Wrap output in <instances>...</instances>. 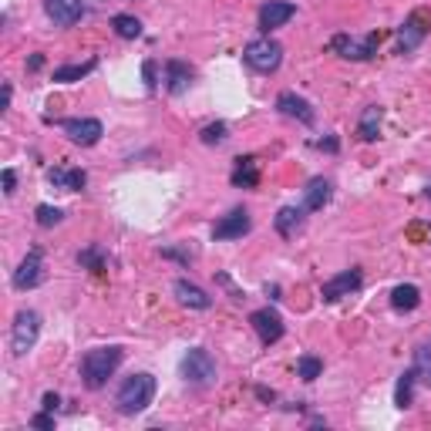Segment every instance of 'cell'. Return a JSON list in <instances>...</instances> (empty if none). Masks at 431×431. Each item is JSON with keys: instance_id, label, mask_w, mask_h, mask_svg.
I'll use <instances>...</instances> for the list:
<instances>
[{"instance_id": "obj_1", "label": "cell", "mask_w": 431, "mask_h": 431, "mask_svg": "<svg viewBox=\"0 0 431 431\" xmlns=\"http://www.w3.org/2000/svg\"><path fill=\"white\" fill-rule=\"evenodd\" d=\"M118 364H121V348H95V350H88L81 360V381L88 391H98V387H105L108 377L118 371Z\"/></svg>"}, {"instance_id": "obj_2", "label": "cell", "mask_w": 431, "mask_h": 431, "mask_svg": "<svg viewBox=\"0 0 431 431\" xmlns=\"http://www.w3.org/2000/svg\"><path fill=\"white\" fill-rule=\"evenodd\" d=\"M152 397H156V377L152 374H132V377L121 381L115 405H118L121 415H142L145 407L152 405Z\"/></svg>"}, {"instance_id": "obj_3", "label": "cell", "mask_w": 431, "mask_h": 431, "mask_svg": "<svg viewBox=\"0 0 431 431\" xmlns=\"http://www.w3.org/2000/svg\"><path fill=\"white\" fill-rule=\"evenodd\" d=\"M243 58H246V64H250L253 71L273 74L276 68H280V61H283V48H280V44H276L270 34H263V37H256V41H250V44H246Z\"/></svg>"}, {"instance_id": "obj_4", "label": "cell", "mask_w": 431, "mask_h": 431, "mask_svg": "<svg viewBox=\"0 0 431 431\" xmlns=\"http://www.w3.org/2000/svg\"><path fill=\"white\" fill-rule=\"evenodd\" d=\"M37 334H41V313L37 310H21L14 317L11 327V348L17 358H24L27 350L37 344Z\"/></svg>"}, {"instance_id": "obj_5", "label": "cell", "mask_w": 431, "mask_h": 431, "mask_svg": "<svg viewBox=\"0 0 431 431\" xmlns=\"http://www.w3.org/2000/svg\"><path fill=\"white\" fill-rule=\"evenodd\" d=\"M182 377L196 387H209L216 381V360L209 358L206 348H192L186 358H182Z\"/></svg>"}, {"instance_id": "obj_6", "label": "cell", "mask_w": 431, "mask_h": 431, "mask_svg": "<svg viewBox=\"0 0 431 431\" xmlns=\"http://www.w3.org/2000/svg\"><path fill=\"white\" fill-rule=\"evenodd\" d=\"M428 27H431V17L425 11L411 14L405 24H401V31H397V54H411L428 37Z\"/></svg>"}, {"instance_id": "obj_7", "label": "cell", "mask_w": 431, "mask_h": 431, "mask_svg": "<svg viewBox=\"0 0 431 431\" xmlns=\"http://www.w3.org/2000/svg\"><path fill=\"white\" fill-rule=\"evenodd\" d=\"M41 270H44V253L31 250L24 260H21V266L14 270V280H11L14 290H34L37 283L44 280V273H41Z\"/></svg>"}, {"instance_id": "obj_8", "label": "cell", "mask_w": 431, "mask_h": 431, "mask_svg": "<svg viewBox=\"0 0 431 431\" xmlns=\"http://www.w3.org/2000/svg\"><path fill=\"white\" fill-rule=\"evenodd\" d=\"M250 323H253V330L260 334V340H263L266 348H270V344H276V340L283 337V330H287V327H283V317H280L273 307L253 310V313H250Z\"/></svg>"}, {"instance_id": "obj_9", "label": "cell", "mask_w": 431, "mask_h": 431, "mask_svg": "<svg viewBox=\"0 0 431 431\" xmlns=\"http://www.w3.org/2000/svg\"><path fill=\"white\" fill-rule=\"evenodd\" d=\"M377 41H381V34H367L364 41H354V37H348V34H337L334 41H330V48H334L340 58L367 61L374 51H377Z\"/></svg>"}, {"instance_id": "obj_10", "label": "cell", "mask_w": 431, "mask_h": 431, "mask_svg": "<svg viewBox=\"0 0 431 431\" xmlns=\"http://www.w3.org/2000/svg\"><path fill=\"white\" fill-rule=\"evenodd\" d=\"M360 283H364V273H360L358 266H350V270H344V273H337L334 280H327V283H323L320 297L327 300V303H334V300L350 297L354 290H360Z\"/></svg>"}, {"instance_id": "obj_11", "label": "cell", "mask_w": 431, "mask_h": 431, "mask_svg": "<svg viewBox=\"0 0 431 431\" xmlns=\"http://www.w3.org/2000/svg\"><path fill=\"white\" fill-rule=\"evenodd\" d=\"M253 229V219H250V213L246 209H233L229 216H223L219 223L213 226V240H243L246 233Z\"/></svg>"}, {"instance_id": "obj_12", "label": "cell", "mask_w": 431, "mask_h": 431, "mask_svg": "<svg viewBox=\"0 0 431 431\" xmlns=\"http://www.w3.org/2000/svg\"><path fill=\"white\" fill-rule=\"evenodd\" d=\"M61 128H64V135L71 138L74 145H95L101 135H105V128H101V121L98 118H64L61 121Z\"/></svg>"}, {"instance_id": "obj_13", "label": "cell", "mask_w": 431, "mask_h": 431, "mask_svg": "<svg viewBox=\"0 0 431 431\" xmlns=\"http://www.w3.org/2000/svg\"><path fill=\"white\" fill-rule=\"evenodd\" d=\"M44 11L58 27H71L84 17V4L81 0H44Z\"/></svg>"}, {"instance_id": "obj_14", "label": "cell", "mask_w": 431, "mask_h": 431, "mask_svg": "<svg viewBox=\"0 0 431 431\" xmlns=\"http://www.w3.org/2000/svg\"><path fill=\"white\" fill-rule=\"evenodd\" d=\"M297 14V7L293 4H287V0H270V4H263L260 7V31L263 34H270V31H276V27H283Z\"/></svg>"}, {"instance_id": "obj_15", "label": "cell", "mask_w": 431, "mask_h": 431, "mask_svg": "<svg viewBox=\"0 0 431 431\" xmlns=\"http://www.w3.org/2000/svg\"><path fill=\"white\" fill-rule=\"evenodd\" d=\"M276 108H280L287 118H297V121H303V125H310V121H313L310 101H307V98H300L297 91H283V95L276 98Z\"/></svg>"}, {"instance_id": "obj_16", "label": "cell", "mask_w": 431, "mask_h": 431, "mask_svg": "<svg viewBox=\"0 0 431 431\" xmlns=\"http://www.w3.org/2000/svg\"><path fill=\"white\" fill-rule=\"evenodd\" d=\"M189 84H192V68H189V64L179 61V58L166 61V88H168V95H182V91H189Z\"/></svg>"}, {"instance_id": "obj_17", "label": "cell", "mask_w": 431, "mask_h": 431, "mask_svg": "<svg viewBox=\"0 0 431 431\" xmlns=\"http://www.w3.org/2000/svg\"><path fill=\"white\" fill-rule=\"evenodd\" d=\"M176 297H179V303L192 307V310H209L213 307V297L203 287L189 283V280H176Z\"/></svg>"}, {"instance_id": "obj_18", "label": "cell", "mask_w": 431, "mask_h": 431, "mask_svg": "<svg viewBox=\"0 0 431 431\" xmlns=\"http://www.w3.org/2000/svg\"><path fill=\"white\" fill-rule=\"evenodd\" d=\"M330 182L323 179V176H317V179L307 182V189H303V209H310V213H317V209H323V206L330 203Z\"/></svg>"}, {"instance_id": "obj_19", "label": "cell", "mask_w": 431, "mask_h": 431, "mask_svg": "<svg viewBox=\"0 0 431 431\" xmlns=\"http://www.w3.org/2000/svg\"><path fill=\"white\" fill-rule=\"evenodd\" d=\"M381 121H384V108L381 105L364 108V115H360V121H358V138L360 142H374L377 132H381Z\"/></svg>"}, {"instance_id": "obj_20", "label": "cell", "mask_w": 431, "mask_h": 431, "mask_svg": "<svg viewBox=\"0 0 431 431\" xmlns=\"http://www.w3.org/2000/svg\"><path fill=\"white\" fill-rule=\"evenodd\" d=\"M273 226L280 236H293L300 226H303V209H297V206H283L280 213H276Z\"/></svg>"}, {"instance_id": "obj_21", "label": "cell", "mask_w": 431, "mask_h": 431, "mask_svg": "<svg viewBox=\"0 0 431 431\" xmlns=\"http://www.w3.org/2000/svg\"><path fill=\"white\" fill-rule=\"evenodd\" d=\"M260 182V172H256V158L246 156V158H236V172H233V186L240 189H253Z\"/></svg>"}, {"instance_id": "obj_22", "label": "cell", "mask_w": 431, "mask_h": 431, "mask_svg": "<svg viewBox=\"0 0 431 431\" xmlns=\"http://www.w3.org/2000/svg\"><path fill=\"white\" fill-rule=\"evenodd\" d=\"M421 303V290L415 283H401V287L391 290V307L395 310H415Z\"/></svg>"}, {"instance_id": "obj_23", "label": "cell", "mask_w": 431, "mask_h": 431, "mask_svg": "<svg viewBox=\"0 0 431 431\" xmlns=\"http://www.w3.org/2000/svg\"><path fill=\"white\" fill-rule=\"evenodd\" d=\"M98 68V61H84V64H64V68H54V81L61 84H71V81H81V78H88V74Z\"/></svg>"}, {"instance_id": "obj_24", "label": "cell", "mask_w": 431, "mask_h": 431, "mask_svg": "<svg viewBox=\"0 0 431 431\" xmlns=\"http://www.w3.org/2000/svg\"><path fill=\"white\" fill-rule=\"evenodd\" d=\"M415 381H418V374H415V367L411 371H405L401 377H397V387H395V405L405 411V407H411V401H415Z\"/></svg>"}, {"instance_id": "obj_25", "label": "cell", "mask_w": 431, "mask_h": 431, "mask_svg": "<svg viewBox=\"0 0 431 431\" xmlns=\"http://www.w3.org/2000/svg\"><path fill=\"white\" fill-rule=\"evenodd\" d=\"M111 27H115V34L125 37V41L142 37V21H138V17H132V14H115V17H111Z\"/></svg>"}, {"instance_id": "obj_26", "label": "cell", "mask_w": 431, "mask_h": 431, "mask_svg": "<svg viewBox=\"0 0 431 431\" xmlns=\"http://www.w3.org/2000/svg\"><path fill=\"white\" fill-rule=\"evenodd\" d=\"M320 371H323V360L313 358V354H303V358L297 360V374L303 377V381H317Z\"/></svg>"}, {"instance_id": "obj_27", "label": "cell", "mask_w": 431, "mask_h": 431, "mask_svg": "<svg viewBox=\"0 0 431 431\" xmlns=\"http://www.w3.org/2000/svg\"><path fill=\"white\" fill-rule=\"evenodd\" d=\"M415 374H418L425 384H431V344L415 350Z\"/></svg>"}, {"instance_id": "obj_28", "label": "cell", "mask_w": 431, "mask_h": 431, "mask_svg": "<svg viewBox=\"0 0 431 431\" xmlns=\"http://www.w3.org/2000/svg\"><path fill=\"white\" fill-rule=\"evenodd\" d=\"M78 263L84 270H105V253H101V246H88L84 253H78Z\"/></svg>"}, {"instance_id": "obj_29", "label": "cell", "mask_w": 431, "mask_h": 431, "mask_svg": "<svg viewBox=\"0 0 431 431\" xmlns=\"http://www.w3.org/2000/svg\"><path fill=\"white\" fill-rule=\"evenodd\" d=\"M61 219H64V213H61L58 206H37V223L44 229H51V226H58Z\"/></svg>"}, {"instance_id": "obj_30", "label": "cell", "mask_w": 431, "mask_h": 431, "mask_svg": "<svg viewBox=\"0 0 431 431\" xmlns=\"http://www.w3.org/2000/svg\"><path fill=\"white\" fill-rule=\"evenodd\" d=\"M223 138H226V125H223V121H216V125H206L203 128V142L206 145H219Z\"/></svg>"}, {"instance_id": "obj_31", "label": "cell", "mask_w": 431, "mask_h": 431, "mask_svg": "<svg viewBox=\"0 0 431 431\" xmlns=\"http://www.w3.org/2000/svg\"><path fill=\"white\" fill-rule=\"evenodd\" d=\"M48 182L54 186V189H64V192H68V168H61V166L48 168Z\"/></svg>"}, {"instance_id": "obj_32", "label": "cell", "mask_w": 431, "mask_h": 431, "mask_svg": "<svg viewBox=\"0 0 431 431\" xmlns=\"http://www.w3.org/2000/svg\"><path fill=\"white\" fill-rule=\"evenodd\" d=\"M88 186V176L81 168H68V192H81Z\"/></svg>"}, {"instance_id": "obj_33", "label": "cell", "mask_w": 431, "mask_h": 431, "mask_svg": "<svg viewBox=\"0 0 431 431\" xmlns=\"http://www.w3.org/2000/svg\"><path fill=\"white\" fill-rule=\"evenodd\" d=\"M142 78H145V88H148V91H156L158 81H156V61H152V58L142 64Z\"/></svg>"}, {"instance_id": "obj_34", "label": "cell", "mask_w": 431, "mask_h": 431, "mask_svg": "<svg viewBox=\"0 0 431 431\" xmlns=\"http://www.w3.org/2000/svg\"><path fill=\"white\" fill-rule=\"evenodd\" d=\"M31 425H34V428H41V431H54V418H51V411H41V415H34V418H31Z\"/></svg>"}, {"instance_id": "obj_35", "label": "cell", "mask_w": 431, "mask_h": 431, "mask_svg": "<svg viewBox=\"0 0 431 431\" xmlns=\"http://www.w3.org/2000/svg\"><path fill=\"white\" fill-rule=\"evenodd\" d=\"M0 179H4V192L14 196V189H17V172H14V168H4V176H0Z\"/></svg>"}, {"instance_id": "obj_36", "label": "cell", "mask_w": 431, "mask_h": 431, "mask_svg": "<svg viewBox=\"0 0 431 431\" xmlns=\"http://www.w3.org/2000/svg\"><path fill=\"white\" fill-rule=\"evenodd\" d=\"M41 407H44V411H51V415H54V411H58V407H61V397L54 395V391H48V395L41 397Z\"/></svg>"}, {"instance_id": "obj_37", "label": "cell", "mask_w": 431, "mask_h": 431, "mask_svg": "<svg viewBox=\"0 0 431 431\" xmlns=\"http://www.w3.org/2000/svg\"><path fill=\"white\" fill-rule=\"evenodd\" d=\"M11 84H4V95H0V111H7V108H11Z\"/></svg>"}, {"instance_id": "obj_38", "label": "cell", "mask_w": 431, "mask_h": 431, "mask_svg": "<svg viewBox=\"0 0 431 431\" xmlns=\"http://www.w3.org/2000/svg\"><path fill=\"white\" fill-rule=\"evenodd\" d=\"M320 148H327V152H337V138H320Z\"/></svg>"}, {"instance_id": "obj_39", "label": "cell", "mask_w": 431, "mask_h": 431, "mask_svg": "<svg viewBox=\"0 0 431 431\" xmlns=\"http://www.w3.org/2000/svg\"><path fill=\"white\" fill-rule=\"evenodd\" d=\"M41 64H44V58H41V54H34V58L27 61V68H31V71H37V68H41Z\"/></svg>"}, {"instance_id": "obj_40", "label": "cell", "mask_w": 431, "mask_h": 431, "mask_svg": "<svg viewBox=\"0 0 431 431\" xmlns=\"http://www.w3.org/2000/svg\"><path fill=\"white\" fill-rule=\"evenodd\" d=\"M256 395L263 397V401H273V391H266V387H256Z\"/></svg>"}]
</instances>
